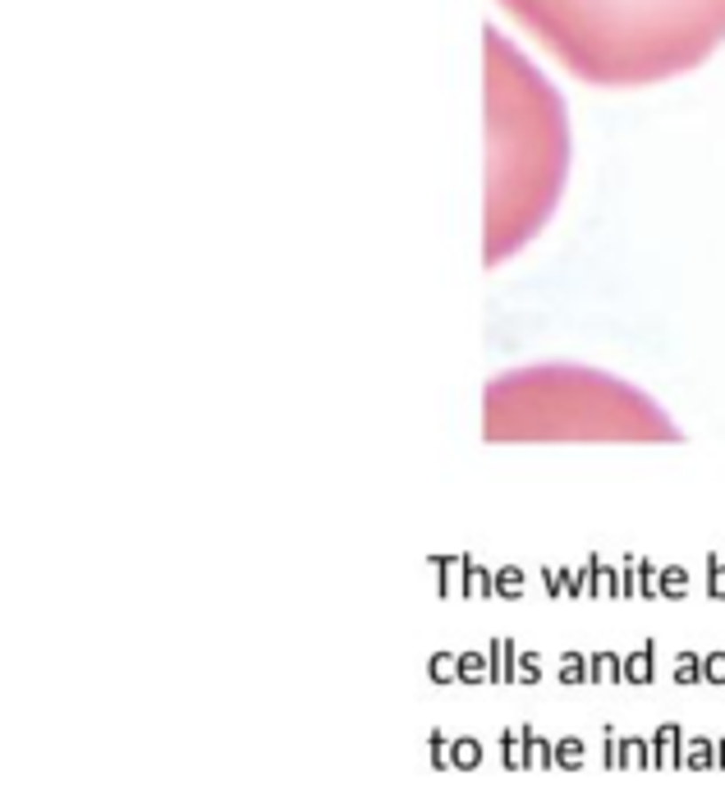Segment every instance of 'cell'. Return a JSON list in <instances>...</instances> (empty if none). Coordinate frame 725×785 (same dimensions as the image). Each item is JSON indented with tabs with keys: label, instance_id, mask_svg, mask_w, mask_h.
Instances as JSON below:
<instances>
[{
	"label": "cell",
	"instance_id": "cell-1",
	"mask_svg": "<svg viewBox=\"0 0 725 785\" xmlns=\"http://www.w3.org/2000/svg\"><path fill=\"white\" fill-rule=\"evenodd\" d=\"M500 10L597 88L666 83L725 42V0H500Z\"/></svg>",
	"mask_w": 725,
	"mask_h": 785
},
{
	"label": "cell",
	"instance_id": "cell-2",
	"mask_svg": "<svg viewBox=\"0 0 725 785\" xmlns=\"http://www.w3.org/2000/svg\"><path fill=\"white\" fill-rule=\"evenodd\" d=\"M675 441L638 391L583 368H537L487 391V441Z\"/></svg>",
	"mask_w": 725,
	"mask_h": 785
},
{
	"label": "cell",
	"instance_id": "cell-3",
	"mask_svg": "<svg viewBox=\"0 0 725 785\" xmlns=\"http://www.w3.org/2000/svg\"><path fill=\"white\" fill-rule=\"evenodd\" d=\"M652 753H657V767H666V772H680V767H684V735H680V726H675V721L657 726Z\"/></svg>",
	"mask_w": 725,
	"mask_h": 785
},
{
	"label": "cell",
	"instance_id": "cell-4",
	"mask_svg": "<svg viewBox=\"0 0 725 785\" xmlns=\"http://www.w3.org/2000/svg\"><path fill=\"white\" fill-rule=\"evenodd\" d=\"M657 680V643H642L625 657V685H652Z\"/></svg>",
	"mask_w": 725,
	"mask_h": 785
},
{
	"label": "cell",
	"instance_id": "cell-5",
	"mask_svg": "<svg viewBox=\"0 0 725 785\" xmlns=\"http://www.w3.org/2000/svg\"><path fill=\"white\" fill-rule=\"evenodd\" d=\"M500 763H505L509 772H524V767H528V726L500 730Z\"/></svg>",
	"mask_w": 725,
	"mask_h": 785
},
{
	"label": "cell",
	"instance_id": "cell-6",
	"mask_svg": "<svg viewBox=\"0 0 725 785\" xmlns=\"http://www.w3.org/2000/svg\"><path fill=\"white\" fill-rule=\"evenodd\" d=\"M587 685H625V657L593 653L587 657Z\"/></svg>",
	"mask_w": 725,
	"mask_h": 785
},
{
	"label": "cell",
	"instance_id": "cell-7",
	"mask_svg": "<svg viewBox=\"0 0 725 785\" xmlns=\"http://www.w3.org/2000/svg\"><path fill=\"white\" fill-rule=\"evenodd\" d=\"M487 657H492V680H496V685H515V657H519V647L509 643V638H492Z\"/></svg>",
	"mask_w": 725,
	"mask_h": 785
},
{
	"label": "cell",
	"instance_id": "cell-8",
	"mask_svg": "<svg viewBox=\"0 0 725 785\" xmlns=\"http://www.w3.org/2000/svg\"><path fill=\"white\" fill-rule=\"evenodd\" d=\"M620 598V570H606L597 556H587V598Z\"/></svg>",
	"mask_w": 725,
	"mask_h": 785
},
{
	"label": "cell",
	"instance_id": "cell-9",
	"mask_svg": "<svg viewBox=\"0 0 725 785\" xmlns=\"http://www.w3.org/2000/svg\"><path fill=\"white\" fill-rule=\"evenodd\" d=\"M432 565L441 570V583H437L441 598H454V592L464 598V570H469V556H464V560H454V556H437Z\"/></svg>",
	"mask_w": 725,
	"mask_h": 785
},
{
	"label": "cell",
	"instance_id": "cell-10",
	"mask_svg": "<svg viewBox=\"0 0 725 785\" xmlns=\"http://www.w3.org/2000/svg\"><path fill=\"white\" fill-rule=\"evenodd\" d=\"M684 767L712 772V767H716V744H712L707 735H689V740H684Z\"/></svg>",
	"mask_w": 725,
	"mask_h": 785
},
{
	"label": "cell",
	"instance_id": "cell-11",
	"mask_svg": "<svg viewBox=\"0 0 725 785\" xmlns=\"http://www.w3.org/2000/svg\"><path fill=\"white\" fill-rule=\"evenodd\" d=\"M492 680V657L487 653H460V685H487Z\"/></svg>",
	"mask_w": 725,
	"mask_h": 785
},
{
	"label": "cell",
	"instance_id": "cell-12",
	"mask_svg": "<svg viewBox=\"0 0 725 785\" xmlns=\"http://www.w3.org/2000/svg\"><path fill=\"white\" fill-rule=\"evenodd\" d=\"M464 598H496V575L482 570L477 560H469V570H464Z\"/></svg>",
	"mask_w": 725,
	"mask_h": 785
},
{
	"label": "cell",
	"instance_id": "cell-13",
	"mask_svg": "<svg viewBox=\"0 0 725 785\" xmlns=\"http://www.w3.org/2000/svg\"><path fill=\"white\" fill-rule=\"evenodd\" d=\"M620 767H642V772H652L657 767V753L648 740H620Z\"/></svg>",
	"mask_w": 725,
	"mask_h": 785
},
{
	"label": "cell",
	"instance_id": "cell-14",
	"mask_svg": "<svg viewBox=\"0 0 725 785\" xmlns=\"http://www.w3.org/2000/svg\"><path fill=\"white\" fill-rule=\"evenodd\" d=\"M450 763L460 767V772H473V767H482V740H473V735H460L450 744Z\"/></svg>",
	"mask_w": 725,
	"mask_h": 785
},
{
	"label": "cell",
	"instance_id": "cell-15",
	"mask_svg": "<svg viewBox=\"0 0 725 785\" xmlns=\"http://www.w3.org/2000/svg\"><path fill=\"white\" fill-rule=\"evenodd\" d=\"M528 767H537V772H547V767H556V740H547V735H537V730L528 726Z\"/></svg>",
	"mask_w": 725,
	"mask_h": 785
},
{
	"label": "cell",
	"instance_id": "cell-16",
	"mask_svg": "<svg viewBox=\"0 0 725 785\" xmlns=\"http://www.w3.org/2000/svg\"><path fill=\"white\" fill-rule=\"evenodd\" d=\"M427 675H432V685H454L460 680V653H432Z\"/></svg>",
	"mask_w": 725,
	"mask_h": 785
},
{
	"label": "cell",
	"instance_id": "cell-17",
	"mask_svg": "<svg viewBox=\"0 0 725 785\" xmlns=\"http://www.w3.org/2000/svg\"><path fill=\"white\" fill-rule=\"evenodd\" d=\"M583 740L579 735H565V740H556V767H565V772H579L583 767Z\"/></svg>",
	"mask_w": 725,
	"mask_h": 785
},
{
	"label": "cell",
	"instance_id": "cell-18",
	"mask_svg": "<svg viewBox=\"0 0 725 785\" xmlns=\"http://www.w3.org/2000/svg\"><path fill=\"white\" fill-rule=\"evenodd\" d=\"M524 570H515V565H505V570H496V598H524Z\"/></svg>",
	"mask_w": 725,
	"mask_h": 785
},
{
	"label": "cell",
	"instance_id": "cell-19",
	"mask_svg": "<svg viewBox=\"0 0 725 785\" xmlns=\"http://www.w3.org/2000/svg\"><path fill=\"white\" fill-rule=\"evenodd\" d=\"M450 744L454 740H445L441 730H432V735H427V763H432L437 772H450L454 763H450Z\"/></svg>",
	"mask_w": 725,
	"mask_h": 785
},
{
	"label": "cell",
	"instance_id": "cell-20",
	"mask_svg": "<svg viewBox=\"0 0 725 785\" xmlns=\"http://www.w3.org/2000/svg\"><path fill=\"white\" fill-rule=\"evenodd\" d=\"M560 685H587V657L583 653L560 657Z\"/></svg>",
	"mask_w": 725,
	"mask_h": 785
},
{
	"label": "cell",
	"instance_id": "cell-21",
	"mask_svg": "<svg viewBox=\"0 0 725 785\" xmlns=\"http://www.w3.org/2000/svg\"><path fill=\"white\" fill-rule=\"evenodd\" d=\"M675 685H703V657H697V653H680L675 657Z\"/></svg>",
	"mask_w": 725,
	"mask_h": 785
},
{
	"label": "cell",
	"instance_id": "cell-22",
	"mask_svg": "<svg viewBox=\"0 0 725 785\" xmlns=\"http://www.w3.org/2000/svg\"><path fill=\"white\" fill-rule=\"evenodd\" d=\"M542 680V657L537 653H519L515 657V685H537Z\"/></svg>",
	"mask_w": 725,
	"mask_h": 785
},
{
	"label": "cell",
	"instance_id": "cell-23",
	"mask_svg": "<svg viewBox=\"0 0 725 785\" xmlns=\"http://www.w3.org/2000/svg\"><path fill=\"white\" fill-rule=\"evenodd\" d=\"M684 592H689V570H684V565L661 570V598H684Z\"/></svg>",
	"mask_w": 725,
	"mask_h": 785
},
{
	"label": "cell",
	"instance_id": "cell-24",
	"mask_svg": "<svg viewBox=\"0 0 725 785\" xmlns=\"http://www.w3.org/2000/svg\"><path fill=\"white\" fill-rule=\"evenodd\" d=\"M638 592L642 598H661V565L638 560Z\"/></svg>",
	"mask_w": 725,
	"mask_h": 785
},
{
	"label": "cell",
	"instance_id": "cell-25",
	"mask_svg": "<svg viewBox=\"0 0 725 785\" xmlns=\"http://www.w3.org/2000/svg\"><path fill=\"white\" fill-rule=\"evenodd\" d=\"M602 763H606V772L620 767V735H615V726H611V721L602 726Z\"/></svg>",
	"mask_w": 725,
	"mask_h": 785
},
{
	"label": "cell",
	"instance_id": "cell-26",
	"mask_svg": "<svg viewBox=\"0 0 725 785\" xmlns=\"http://www.w3.org/2000/svg\"><path fill=\"white\" fill-rule=\"evenodd\" d=\"M703 685H725V653L703 657Z\"/></svg>",
	"mask_w": 725,
	"mask_h": 785
},
{
	"label": "cell",
	"instance_id": "cell-27",
	"mask_svg": "<svg viewBox=\"0 0 725 785\" xmlns=\"http://www.w3.org/2000/svg\"><path fill=\"white\" fill-rule=\"evenodd\" d=\"M620 598H638V560L620 565Z\"/></svg>",
	"mask_w": 725,
	"mask_h": 785
},
{
	"label": "cell",
	"instance_id": "cell-28",
	"mask_svg": "<svg viewBox=\"0 0 725 785\" xmlns=\"http://www.w3.org/2000/svg\"><path fill=\"white\" fill-rule=\"evenodd\" d=\"M707 592H712V598H725V565L716 556L707 560Z\"/></svg>",
	"mask_w": 725,
	"mask_h": 785
},
{
	"label": "cell",
	"instance_id": "cell-29",
	"mask_svg": "<svg viewBox=\"0 0 725 785\" xmlns=\"http://www.w3.org/2000/svg\"><path fill=\"white\" fill-rule=\"evenodd\" d=\"M716 767H725V740H716Z\"/></svg>",
	"mask_w": 725,
	"mask_h": 785
}]
</instances>
